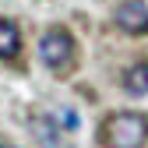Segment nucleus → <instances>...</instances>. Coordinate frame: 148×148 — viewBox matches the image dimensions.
<instances>
[{"label": "nucleus", "mask_w": 148, "mask_h": 148, "mask_svg": "<svg viewBox=\"0 0 148 148\" xmlns=\"http://www.w3.org/2000/svg\"><path fill=\"white\" fill-rule=\"evenodd\" d=\"M99 141L106 148H145L148 141V116L145 113H113L99 127Z\"/></svg>", "instance_id": "1"}, {"label": "nucleus", "mask_w": 148, "mask_h": 148, "mask_svg": "<svg viewBox=\"0 0 148 148\" xmlns=\"http://www.w3.org/2000/svg\"><path fill=\"white\" fill-rule=\"evenodd\" d=\"M39 57L53 74H71L74 71V57H78V46H74V35L64 25H53L42 39H39Z\"/></svg>", "instance_id": "2"}, {"label": "nucleus", "mask_w": 148, "mask_h": 148, "mask_svg": "<svg viewBox=\"0 0 148 148\" xmlns=\"http://www.w3.org/2000/svg\"><path fill=\"white\" fill-rule=\"evenodd\" d=\"M113 25L127 35H148V4L145 0H123L113 14Z\"/></svg>", "instance_id": "3"}, {"label": "nucleus", "mask_w": 148, "mask_h": 148, "mask_svg": "<svg viewBox=\"0 0 148 148\" xmlns=\"http://www.w3.org/2000/svg\"><path fill=\"white\" fill-rule=\"evenodd\" d=\"M120 85H123V92H127V95H148V60L131 64V67L123 71Z\"/></svg>", "instance_id": "4"}, {"label": "nucleus", "mask_w": 148, "mask_h": 148, "mask_svg": "<svg viewBox=\"0 0 148 148\" xmlns=\"http://www.w3.org/2000/svg\"><path fill=\"white\" fill-rule=\"evenodd\" d=\"M18 53H21V32L14 21L0 18V60H14Z\"/></svg>", "instance_id": "5"}, {"label": "nucleus", "mask_w": 148, "mask_h": 148, "mask_svg": "<svg viewBox=\"0 0 148 148\" xmlns=\"http://www.w3.org/2000/svg\"><path fill=\"white\" fill-rule=\"evenodd\" d=\"M32 134L39 138L42 148H60V134H57V127H53V116L35 113V116H32Z\"/></svg>", "instance_id": "6"}, {"label": "nucleus", "mask_w": 148, "mask_h": 148, "mask_svg": "<svg viewBox=\"0 0 148 148\" xmlns=\"http://www.w3.org/2000/svg\"><path fill=\"white\" fill-rule=\"evenodd\" d=\"M0 148H18V145H11V141H4V138H0Z\"/></svg>", "instance_id": "7"}]
</instances>
